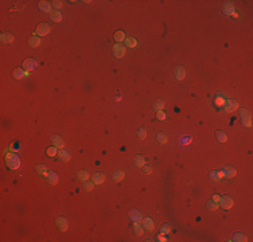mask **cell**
<instances>
[{
    "label": "cell",
    "mask_w": 253,
    "mask_h": 242,
    "mask_svg": "<svg viewBox=\"0 0 253 242\" xmlns=\"http://www.w3.org/2000/svg\"><path fill=\"white\" fill-rule=\"evenodd\" d=\"M5 163H7V166L10 167L11 169H18L20 168V157H19L16 153H8L7 156H5Z\"/></svg>",
    "instance_id": "6da1fadb"
},
{
    "label": "cell",
    "mask_w": 253,
    "mask_h": 242,
    "mask_svg": "<svg viewBox=\"0 0 253 242\" xmlns=\"http://www.w3.org/2000/svg\"><path fill=\"white\" fill-rule=\"evenodd\" d=\"M240 117H241L244 126H248V128L252 126V114H250V112L248 109H241V110H240Z\"/></svg>",
    "instance_id": "7a4b0ae2"
},
{
    "label": "cell",
    "mask_w": 253,
    "mask_h": 242,
    "mask_svg": "<svg viewBox=\"0 0 253 242\" xmlns=\"http://www.w3.org/2000/svg\"><path fill=\"white\" fill-rule=\"evenodd\" d=\"M222 108L225 109L226 113H231V112H234V110L238 109V102H237L236 99H233V98L226 99V101H225V105H223Z\"/></svg>",
    "instance_id": "3957f363"
},
{
    "label": "cell",
    "mask_w": 253,
    "mask_h": 242,
    "mask_svg": "<svg viewBox=\"0 0 253 242\" xmlns=\"http://www.w3.org/2000/svg\"><path fill=\"white\" fill-rule=\"evenodd\" d=\"M220 204H221V207L222 209H225V210H229V209H231L233 207V204H234V200L230 198V196H228V195H225V196H222L221 198V200H220Z\"/></svg>",
    "instance_id": "277c9868"
},
{
    "label": "cell",
    "mask_w": 253,
    "mask_h": 242,
    "mask_svg": "<svg viewBox=\"0 0 253 242\" xmlns=\"http://www.w3.org/2000/svg\"><path fill=\"white\" fill-rule=\"evenodd\" d=\"M50 30H51L50 24L42 23V24H39V26L36 27V31H35V34H36V35H40V36H45V35H47L48 32H50Z\"/></svg>",
    "instance_id": "5b68a950"
},
{
    "label": "cell",
    "mask_w": 253,
    "mask_h": 242,
    "mask_svg": "<svg viewBox=\"0 0 253 242\" xmlns=\"http://www.w3.org/2000/svg\"><path fill=\"white\" fill-rule=\"evenodd\" d=\"M125 46H123V45H120V43H117V45H115L113 46V54H115V56L116 58H123L124 55H125Z\"/></svg>",
    "instance_id": "8992f818"
},
{
    "label": "cell",
    "mask_w": 253,
    "mask_h": 242,
    "mask_svg": "<svg viewBox=\"0 0 253 242\" xmlns=\"http://www.w3.org/2000/svg\"><path fill=\"white\" fill-rule=\"evenodd\" d=\"M57 227L59 229V230L62 231V233H65V231L67 230V220H66V218L65 217H59V218H57Z\"/></svg>",
    "instance_id": "52a82bcc"
},
{
    "label": "cell",
    "mask_w": 253,
    "mask_h": 242,
    "mask_svg": "<svg viewBox=\"0 0 253 242\" xmlns=\"http://www.w3.org/2000/svg\"><path fill=\"white\" fill-rule=\"evenodd\" d=\"M186 77V70L183 66H176L175 67V78L178 81H183Z\"/></svg>",
    "instance_id": "ba28073f"
},
{
    "label": "cell",
    "mask_w": 253,
    "mask_h": 242,
    "mask_svg": "<svg viewBox=\"0 0 253 242\" xmlns=\"http://www.w3.org/2000/svg\"><path fill=\"white\" fill-rule=\"evenodd\" d=\"M51 143H53L54 147L57 148H61V149H63V140H62L61 136H58V134H54V136H51Z\"/></svg>",
    "instance_id": "9c48e42d"
},
{
    "label": "cell",
    "mask_w": 253,
    "mask_h": 242,
    "mask_svg": "<svg viewBox=\"0 0 253 242\" xmlns=\"http://www.w3.org/2000/svg\"><path fill=\"white\" fill-rule=\"evenodd\" d=\"M143 229H144V230H148V231H152L153 229H155L152 218L148 217V218H144V219H143Z\"/></svg>",
    "instance_id": "30bf717a"
},
{
    "label": "cell",
    "mask_w": 253,
    "mask_h": 242,
    "mask_svg": "<svg viewBox=\"0 0 253 242\" xmlns=\"http://www.w3.org/2000/svg\"><path fill=\"white\" fill-rule=\"evenodd\" d=\"M223 171V176L226 177V179H230V177H234L236 176V174H237V171L233 168V167H230V166H226L225 168L222 169Z\"/></svg>",
    "instance_id": "8fae6325"
},
{
    "label": "cell",
    "mask_w": 253,
    "mask_h": 242,
    "mask_svg": "<svg viewBox=\"0 0 253 242\" xmlns=\"http://www.w3.org/2000/svg\"><path fill=\"white\" fill-rule=\"evenodd\" d=\"M23 67L26 70H28V71H32V70L36 69V62L34 61V59H26V61L23 62Z\"/></svg>",
    "instance_id": "7c38bea8"
},
{
    "label": "cell",
    "mask_w": 253,
    "mask_h": 242,
    "mask_svg": "<svg viewBox=\"0 0 253 242\" xmlns=\"http://www.w3.org/2000/svg\"><path fill=\"white\" fill-rule=\"evenodd\" d=\"M105 174H102V172H96V174L93 175V183L94 184H101V183L105 182Z\"/></svg>",
    "instance_id": "4fadbf2b"
},
{
    "label": "cell",
    "mask_w": 253,
    "mask_h": 242,
    "mask_svg": "<svg viewBox=\"0 0 253 242\" xmlns=\"http://www.w3.org/2000/svg\"><path fill=\"white\" fill-rule=\"evenodd\" d=\"M40 42H42V40H40V36H38L36 34H34L31 38H30L28 45L31 46L32 48H35V47H38V46H40Z\"/></svg>",
    "instance_id": "5bb4252c"
},
{
    "label": "cell",
    "mask_w": 253,
    "mask_h": 242,
    "mask_svg": "<svg viewBox=\"0 0 253 242\" xmlns=\"http://www.w3.org/2000/svg\"><path fill=\"white\" fill-rule=\"evenodd\" d=\"M38 7H39V10L40 11H43V12H46V13H51V3H48V1H40L39 4H38Z\"/></svg>",
    "instance_id": "9a60e30c"
},
{
    "label": "cell",
    "mask_w": 253,
    "mask_h": 242,
    "mask_svg": "<svg viewBox=\"0 0 253 242\" xmlns=\"http://www.w3.org/2000/svg\"><path fill=\"white\" fill-rule=\"evenodd\" d=\"M50 18H51V20H53L54 23H59V22H62V13H61V11H58V10L51 11Z\"/></svg>",
    "instance_id": "2e32d148"
},
{
    "label": "cell",
    "mask_w": 253,
    "mask_h": 242,
    "mask_svg": "<svg viewBox=\"0 0 253 242\" xmlns=\"http://www.w3.org/2000/svg\"><path fill=\"white\" fill-rule=\"evenodd\" d=\"M35 169H36L38 174H40L43 177H47V175H48V169H47V167H46L45 164H36Z\"/></svg>",
    "instance_id": "e0dca14e"
},
{
    "label": "cell",
    "mask_w": 253,
    "mask_h": 242,
    "mask_svg": "<svg viewBox=\"0 0 253 242\" xmlns=\"http://www.w3.org/2000/svg\"><path fill=\"white\" fill-rule=\"evenodd\" d=\"M225 94H222V93H217L215 94V99H214V102H215V105L217 106H223L225 105Z\"/></svg>",
    "instance_id": "ac0fdd59"
},
{
    "label": "cell",
    "mask_w": 253,
    "mask_h": 242,
    "mask_svg": "<svg viewBox=\"0 0 253 242\" xmlns=\"http://www.w3.org/2000/svg\"><path fill=\"white\" fill-rule=\"evenodd\" d=\"M47 182L50 183L51 186H55L57 183H58V175L55 174V172H48V175H47Z\"/></svg>",
    "instance_id": "d6986e66"
},
{
    "label": "cell",
    "mask_w": 253,
    "mask_h": 242,
    "mask_svg": "<svg viewBox=\"0 0 253 242\" xmlns=\"http://www.w3.org/2000/svg\"><path fill=\"white\" fill-rule=\"evenodd\" d=\"M215 139H217L220 143H225L226 140H228V136L225 134V132L218 129V131H215Z\"/></svg>",
    "instance_id": "ffe728a7"
},
{
    "label": "cell",
    "mask_w": 253,
    "mask_h": 242,
    "mask_svg": "<svg viewBox=\"0 0 253 242\" xmlns=\"http://www.w3.org/2000/svg\"><path fill=\"white\" fill-rule=\"evenodd\" d=\"M124 176H125V174H124V171H121V169H117V171L113 172V180L115 182H120V180L124 179Z\"/></svg>",
    "instance_id": "44dd1931"
},
{
    "label": "cell",
    "mask_w": 253,
    "mask_h": 242,
    "mask_svg": "<svg viewBox=\"0 0 253 242\" xmlns=\"http://www.w3.org/2000/svg\"><path fill=\"white\" fill-rule=\"evenodd\" d=\"M131 218L135 220V222H140V220L143 219V215L140 211H137V210H132L131 211Z\"/></svg>",
    "instance_id": "7402d4cb"
},
{
    "label": "cell",
    "mask_w": 253,
    "mask_h": 242,
    "mask_svg": "<svg viewBox=\"0 0 253 242\" xmlns=\"http://www.w3.org/2000/svg\"><path fill=\"white\" fill-rule=\"evenodd\" d=\"M233 12H234V5L231 4L230 1H228L225 4V7H223V13H226V15H231Z\"/></svg>",
    "instance_id": "603a6c76"
},
{
    "label": "cell",
    "mask_w": 253,
    "mask_h": 242,
    "mask_svg": "<svg viewBox=\"0 0 253 242\" xmlns=\"http://www.w3.org/2000/svg\"><path fill=\"white\" fill-rule=\"evenodd\" d=\"M115 40L117 43H121L125 40V34H124V31H116L115 32Z\"/></svg>",
    "instance_id": "cb8c5ba5"
},
{
    "label": "cell",
    "mask_w": 253,
    "mask_h": 242,
    "mask_svg": "<svg viewBox=\"0 0 253 242\" xmlns=\"http://www.w3.org/2000/svg\"><path fill=\"white\" fill-rule=\"evenodd\" d=\"M58 156H59V159H61V160H63V161H69L70 160V153L67 152V151H65V149L59 151Z\"/></svg>",
    "instance_id": "d4e9b609"
},
{
    "label": "cell",
    "mask_w": 253,
    "mask_h": 242,
    "mask_svg": "<svg viewBox=\"0 0 253 242\" xmlns=\"http://www.w3.org/2000/svg\"><path fill=\"white\" fill-rule=\"evenodd\" d=\"M1 42L3 43H12L13 42V35L12 34H7V32H5V34H1Z\"/></svg>",
    "instance_id": "484cf974"
},
{
    "label": "cell",
    "mask_w": 253,
    "mask_h": 242,
    "mask_svg": "<svg viewBox=\"0 0 253 242\" xmlns=\"http://www.w3.org/2000/svg\"><path fill=\"white\" fill-rule=\"evenodd\" d=\"M124 42H125V46H128V47H131V48H133V47H136L137 46V40L135 39V38H125V40H124Z\"/></svg>",
    "instance_id": "4316f807"
},
{
    "label": "cell",
    "mask_w": 253,
    "mask_h": 242,
    "mask_svg": "<svg viewBox=\"0 0 253 242\" xmlns=\"http://www.w3.org/2000/svg\"><path fill=\"white\" fill-rule=\"evenodd\" d=\"M155 137H156V140H158L160 144H166V143H167V134L163 133V132H158Z\"/></svg>",
    "instance_id": "83f0119b"
},
{
    "label": "cell",
    "mask_w": 253,
    "mask_h": 242,
    "mask_svg": "<svg viewBox=\"0 0 253 242\" xmlns=\"http://www.w3.org/2000/svg\"><path fill=\"white\" fill-rule=\"evenodd\" d=\"M78 180H81V182H86V180L89 179V172L88 171H80L77 175Z\"/></svg>",
    "instance_id": "f1b7e54d"
},
{
    "label": "cell",
    "mask_w": 253,
    "mask_h": 242,
    "mask_svg": "<svg viewBox=\"0 0 253 242\" xmlns=\"http://www.w3.org/2000/svg\"><path fill=\"white\" fill-rule=\"evenodd\" d=\"M26 77V70L23 71V69H16L15 71H13V78H16V79H20V78Z\"/></svg>",
    "instance_id": "f546056e"
},
{
    "label": "cell",
    "mask_w": 253,
    "mask_h": 242,
    "mask_svg": "<svg viewBox=\"0 0 253 242\" xmlns=\"http://www.w3.org/2000/svg\"><path fill=\"white\" fill-rule=\"evenodd\" d=\"M133 231H135V234L136 235H141L143 234V231H144V229H143V226H140V223L139 222H135V225H133Z\"/></svg>",
    "instance_id": "4dcf8cb0"
},
{
    "label": "cell",
    "mask_w": 253,
    "mask_h": 242,
    "mask_svg": "<svg viewBox=\"0 0 253 242\" xmlns=\"http://www.w3.org/2000/svg\"><path fill=\"white\" fill-rule=\"evenodd\" d=\"M144 164H145V161H144V157H143L141 155H137L136 157H135V166L136 167H140V168H141Z\"/></svg>",
    "instance_id": "1f68e13d"
},
{
    "label": "cell",
    "mask_w": 253,
    "mask_h": 242,
    "mask_svg": "<svg viewBox=\"0 0 253 242\" xmlns=\"http://www.w3.org/2000/svg\"><path fill=\"white\" fill-rule=\"evenodd\" d=\"M164 108V101L163 99H156V102L153 104V109L158 112V110H163Z\"/></svg>",
    "instance_id": "d6a6232c"
},
{
    "label": "cell",
    "mask_w": 253,
    "mask_h": 242,
    "mask_svg": "<svg viewBox=\"0 0 253 242\" xmlns=\"http://www.w3.org/2000/svg\"><path fill=\"white\" fill-rule=\"evenodd\" d=\"M233 239L234 241H238V242H244V241H246V235L245 234H241V233H236L233 235Z\"/></svg>",
    "instance_id": "836d02e7"
},
{
    "label": "cell",
    "mask_w": 253,
    "mask_h": 242,
    "mask_svg": "<svg viewBox=\"0 0 253 242\" xmlns=\"http://www.w3.org/2000/svg\"><path fill=\"white\" fill-rule=\"evenodd\" d=\"M47 155L50 156V157H54L55 155H58V151H57V147H50V148H47Z\"/></svg>",
    "instance_id": "e575fe53"
},
{
    "label": "cell",
    "mask_w": 253,
    "mask_h": 242,
    "mask_svg": "<svg viewBox=\"0 0 253 242\" xmlns=\"http://www.w3.org/2000/svg\"><path fill=\"white\" fill-rule=\"evenodd\" d=\"M207 209H209L210 211H215V210L218 209V203L217 202H213V200L207 202Z\"/></svg>",
    "instance_id": "d590c367"
},
{
    "label": "cell",
    "mask_w": 253,
    "mask_h": 242,
    "mask_svg": "<svg viewBox=\"0 0 253 242\" xmlns=\"http://www.w3.org/2000/svg\"><path fill=\"white\" fill-rule=\"evenodd\" d=\"M171 231V227H170L168 223H163L161 225V234H168Z\"/></svg>",
    "instance_id": "8d00e7d4"
},
{
    "label": "cell",
    "mask_w": 253,
    "mask_h": 242,
    "mask_svg": "<svg viewBox=\"0 0 253 242\" xmlns=\"http://www.w3.org/2000/svg\"><path fill=\"white\" fill-rule=\"evenodd\" d=\"M145 136H147V132L144 131L143 128H140V129H137V137H139L140 140H143V139H145Z\"/></svg>",
    "instance_id": "74e56055"
},
{
    "label": "cell",
    "mask_w": 253,
    "mask_h": 242,
    "mask_svg": "<svg viewBox=\"0 0 253 242\" xmlns=\"http://www.w3.org/2000/svg\"><path fill=\"white\" fill-rule=\"evenodd\" d=\"M94 188V183L93 182H86L85 186H83V190L85 191H92Z\"/></svg>",
    "instance_id": "f35d334b"
},
{
    "label": "cell",
    "mask_w": 253,
    "mask_h": 242,
    "mask_svg": "<svg viewBox=\"0 0 253 242\" xmlns=\"http://www.w3.org/2000/svg\"><path fill=\"white\" fill-rule=\"evenodd\" d=\"M156 117H158V120L163 121V120H166V113H164L163 110H158V112H156Z\"/></svg>",
    "instance_id": "ab89813d"
},
{
    "label": "cell",
    "mask_w": 253,
    "mask_h": 242,
    "mask_svg": "<svg viewBox=\"0 0 253 242\" xmlns=\"http://www.w3.org/2000/svg\"><path fill=\"white\" fill-rule=\"evenodd\" d=\"M141 168H143V172H144V174H151V172H152V167L151 166H145L144 164Z\"/></svg>",
    "instance_id": "60d3db41"
},
{
    "label": "cell",
    "mask_w": 253,
    "mask_h": 242,
    "mask_svg": "<svg viewBox=\"0 0 253 242\" xmlns=\"http://www.w3.org/2000/svg\"><path fill=\"white\" fill-rule=\"evenodd\" d=\"M53 5L55 7V10L59 11V8L62 7V1H61V0H55V1H53Z\"/></svg>",
    "instance_id": "b9f144b4"
},
{
    "label": "cell",
    "mask_w": 253,
    "mask_h": 242,
    "mask_svg": "<svg viewBox=\"0 0 253 242\" xmlns=\"http://www.w3.org/2000/svg\"><path fill=\"white\" fill-rule=\"evenodd\" d=\"M210 177H211L213 180H215V182H218V180H220V176H218V172H210Z\"/></svg>",
    "instance_id": "7bdbcfd3"
},
{
    "label": "cell",
    "mask_w": 253,
    "mask_h": 242,
    "mask_svg": "<svg viewBox=\"0 0 253 242\" xmlns=\"http://www.w3.org/2000/svg\"><path fill=\"white\" fill-rule=\"evenodd\" d=\"M158 239H159V241H160V242H166V241H167V239H166V237H164L163 234H160V235H158Z\"/></svg>",
    "instance_id": "ee69618b"
},
{
    "label": "cell",
    "mask_w": 253,
    "mask_h": 242,
    "mask_svg": "<svg viewBox=\"0 0 253 242\" xmlns=\"http://www.w3.org/2000/svg\"><path fill=\"white\" fill-rule=\"evenodd\" d=\"M213 200L217 202V203H218V202L221 200V196H220V195H214V196H213Z\"/></svg>",
    "instance_id": "f6af8a7d"
},
{
    "label": "cell",
    "mask_w": 253,
    "mask_h": 242,
    "mask_svg": "<svg viewBox=\"0 0 253 242\" xmlns=\"http://www.w3.org/2000/svg\"><path fill=\"white\" fill-rule=\"evenodd\" d=\"M218 176H220V179L225 177V176H223V171H218Z\"/></svg>",
    "instance_id": "bcb514c9"
}]
</instances>
